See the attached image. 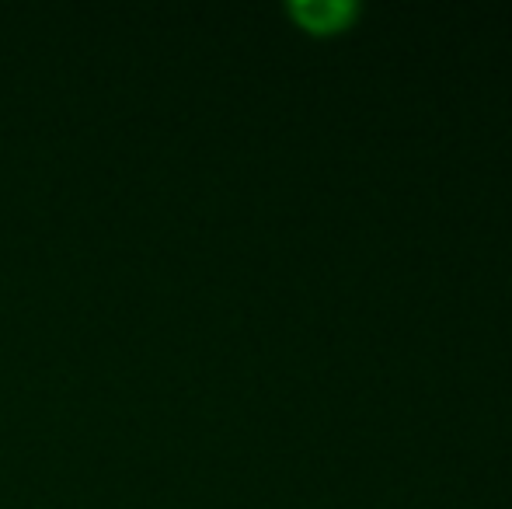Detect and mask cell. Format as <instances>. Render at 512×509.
I'll use <instances>...</instances> for the list:
<instances>
[{
	"mask_svg": "<svg viewBox=\"0 0 512 509\" xmlns=\"http://www.w3.org/2000/svg\"><path fill=\"white\" fill-rule=\"evenodd\" d=\"M293 11L310 28H335L349 18L352 7L342 4V0H300V4H293Z\"/></svg>",
	"mask_w": 512,
	"mask_h": 509,
	"instance_id": "obj_1",
	"label": "cell"
}]
</instances>
